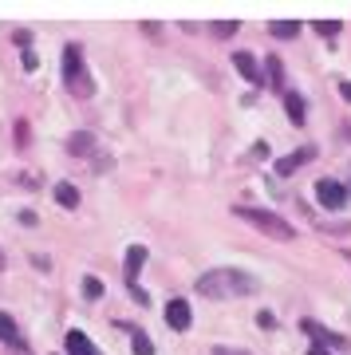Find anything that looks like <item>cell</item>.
I'll use <instances>...</instances> for the list:
<instances>
[{"mask_svg":"<svg viewBox=\"0 0 351 355\" xmlns=\"http://www.w3.org/2000/svg\"><path fill=\"white\" fill-rule=\"evenodd\" d=\"M201 296H214V300H233V296H252L257 292V277L241 272V268H209L198 280Z\"/></svg>","mask_w":351,"mask_h":355,"instance_id":"obj_1","label":"cell"},{"mask_svg":"<svg viewBox=\"0 0 351 355\" xmlns=\"http://www.w3.org/2000/svg\"><path fill=\"white\" fill-rule=\"evenodd\" d=\"M233 214H237L241 221H249L252 229L268 233L273 241H292V237H296V229H292L280 214H273V209H257V205H233Z\"/></svg>","mask_w":351,"mask_h":355,"instance_id":"obj_2","label":"cell"},{"mask_svg":"<svg viewBox=\"0 0 351 355\" xmlns=\"http://www.w3.org/2000/svg\"><path fill=\"white\" fill-rule=\"evenodd\" d=\"M63 83H67V91H71L76 99H87L91 91H95L87 67H83V48H79V44H67V48H63Z\"/></svg>","mask_w":351,"mask_h":355,"instance_id":"obj_3","label":"cell"},{"mask_svg":"<svg viewBox=\"0 0 351 355\" xmlns=\"http://www.w3.org/2000/svg\"><path fill=\"white\" fill-rule=\"evenodd\" d=\"M142 261H146V249H142V245H130V249H126L123 277H126V288L135 292V300H138V304H146V292L138 288V268H142Z\"/></svg>","mask_w":351,"mask_h":355,"instance_id":"obj_4","label":"cell"},{"mask_svg":"<svg viewBox=\"0 0 351 355\" xmlns=\"http://www.w3.org/2000/svg\"><path fill=\"white\" fill-rule=\"evenodd\" d=\"M316 198H320L327 209H343V202H348V186L336 182V178H320V182H316Z\"/></svg>","mask_w":351,"mask_h":355,"instance_id":"obj_5","label":"cell"},{"mask_svg":"<svg viewBox=\"0 0 351 355\" xmlns=\"http://www.w3.org/2000/svg\"><path fill=\"white\" fill-rule=\"evenodd\" d=\"M312 158H316V146H304V150H296V154H284V158H276V174L289 178V174H296L300 166H308Z\"/></svg>","mask_w":351,"mask_h":355,"instance_id":"obj_6","label":"cell"},{"mask_svg":"<svg viewBox=\"0 0 351 355\" xmlns=\"http://www.w3.org/2000/svg\"><path fill=\"white\" fill-rule=\"evenodd\" d=\"M0 343H8V347H16V352H28L24 331L16 328V320L8 316V312H0Z\"/></svg>","mask_w":351,"mask_h":355,"instance_id":"obj_7","label":"cell"},{"mask_svg":"<svg viewBox=\"0 0 351 355\" xmlns=\"http://www.w3.org/2000/svg\"><path fill=\"white\" fill-rule=\"evenodd\" d=\"M166 324L174 331H189V324H194V312H189L186 300H170L166 304Z\"/></svg>","mask_w":351,"mask_h":355,"instance_id":"obj_8","label":"cell"},{"mask_svg":"<svg viewBox=\"0 0 351 355\" xmlns=\"http://www.w3.org/2000/svg\"><path fill=\"white\" fill-rule=\"evenodd\" d=\"M304 331H308V336L316 340V347H324V343H327V347H351V343H348V336H332V331H327V328H320L316 320H304Z\"/></svg>","mask_w":351,"mask_h":355,"instance_id":"obj_9","label":"cell"},{"mask_svg":"<svg viewBox=\"0 0 351 355\" xmlns=\"http://www.w3.org/2000/svg\"><path fill=\"white\" fill-rule=\"evenodd\" d=\"M233 67H237L241 76L249 79L252 87H257V83H261V67H257V60H252L249 51H233Z\"/></svg>","mask_w":351,"mask_h":355,"instance_id":"obj_10","label":"cell"},{"mask_svg":"<svg viewBox=\"0 0 351 355\" xmlns=\"http://www.w3.org/2000/svg\"><path fill=\"white\" fill-rule=\"evenodd\" d=\"M280 99H284V111H289L292 123H296V127H304V119H308V107H304L300 95H296V91H284Z\"/></svg>","mask_w":351,"mask_h":355,"instance_id":"obj_11","label":"cell"},{"mask_svg":"<svg viewBox=\"0 0 351 355\" xmlns=\"http://www.w3.org/2000/svg\"><path fill=\"white\" fill-rule=\"evenodd\" d=\"M95 150V135L91 130H76L71 139H67V154H76V158H83V154Z\"/></svg>","mask_w":351,"mask_h":355,"instance_id":"obj_12","label":"cell"},{"mask_svg":"<svg viewBox=\"0 0 351 355\" xmlns=\"http://www.w3.org/2000/svg\"><path fill=\"white\" fill-rule=\"evenodd\" d=\"M67 355H99V347L83 331H67Z\"/></svg>","mask_w":351,"mask_h":355,"instance_id":"obj_13","label":"cell"},{"mask_svg":"<svg viewBox=\"0 0 351 355\" xmlns=\"http://www.w3.org/2000/svg\"><path fill=\"white\" fill-rule=\"evenodd\" d=\"M55 202L67 205V209H76V205H79V190H76V186H67V182H60V186H55Z\"/></svg>","mask_w":351,"mask_h":355,"instance_id":"obj_14","label":"cell"},{"mask_svg":"<svg viewBox=\"0 0 351 355\" xmlns=\"http://www.w3.org/2000/svg\"><path fill=\"white\" fill-rule=\"evenodd\" d=\"M268 32H273V36H280V40H292L296 32H300V24H296V20H273V24H268Z\"/></svg>","mask_w":351,"mask_h":355,"instance_id":"obj_15","label":"cell"},{"mask_svg":"<svg viewBox=\"0 0 351 355\" xmlns=\"http://www.w3.org/2000/svg\"><path fill=\"white\" fill-rule=\"evenodd\" d=\"M268 79H273V87L284 95V67H280V60H268Z\"/></svg>","mask_w":351,"mask_h":355,"instance_id":"obj_16","label":"cell"},{"mask_svg":"<svg viewBox=\"0 0 351 355\" xmlns=\"http://www.w3.org/2000/svg\"><path fill=\"white\" fill-rule=\"evenodd\" d=\"M130 343H135V355H154V343L142 331H130Z\"/></svg>","mask_w":351,"mask_h":355,"instance_id":"obj_17","label":"cell"},{"mask_svg":"<svg viewBox=\"0 0 351 355\" xmlns=\"http://www.w3.org/2000/svg\"><path fill=\"white\" fill-rule=\"evenodd\" d=\"M83 296L99 300V296H103V280H99V277H87V280H83Z\"/></svg>","mask_w":351,"mask_h":355,"instance_id":"obj_18","label":"cell"},{"mask_svg":"<svg viewBox=\"0 0 351 355\" xmlns=\"http://www.w3.org/2000/svg\"><path fill=\"white\" fill-rule=\"evenodd\" d=\"M316 28H320L324 36H336V32H339V20H316Z\"/></svg>","mask_w":351,"mask_h":355,"instance_id":"obj_19","label":"cell"},{"mask_svg":"<svg viewBox=\"0 0 351 355\" xmlns=\"http://www.w3.org/2000/svg\"><path fill=\"white\" fill-rule=\"evenodd\" d=\"M214 32H217V36H233V32H237V20H225V24H214Z\"/></svg>","mask_w":351,"mask_h":355,"instance_id":"obj_20","label":"cell"},{"mask_svg":"<svg viewBox=\"0 0 351 355\" xmlns=\"http://www.w3.org/2000/svg\"><path fill=\"white\" fill-rule=\"evenodd\" d=\"M36 64H40L36 51H24V67H28V71H36Z\"/></svg>","mask_w":351,"mask_h":355,"instance_id":"obj_21","label":"cell"},{"mask_svg":"<svg viewBox=\"0 0 351 355\" xmlns=\"http://www.w3.org/2000/svg\"><path fill=\"white\" fill-rule=\"evenodd\" d=\"M339 95H343V99L351 103V83H339Z\"/></svg>","mask_w":351,"mask_h":355,"instance_id":"obj_22","label":"cell"},{"mask_svg":"<svg viewBox=\"0 0 351 355\" xmlns=\"http://www.w3.org/2000/svg\"><path fill=\"white\" fill-rule=\"evenodd\" d=\"M214 355H245V352H233V347H217Z\"/></svg>","mask_w":351,"mask_h":355,"instance_id":"obj_23","label":"cell"},{"mask_svg":"<svg viewBox=\"0 0 351 355\" xmlns=\"http://www.w3.org/2000/svg\"><path fill=\"white\" fill-rule=\"evenodd\" d=\"M308 355H327V352H324V347H316V343H312V352H308Z\"/></svg>","mask_w":351,"mask_h":355,"instance_id":"obj_24","label":"cell"},{"mask_svg":"<svg viewBox=\"0 0 351 355\" xmlns=\"http://www.w3.org/2000/svg\"><path fill=\"white\" fill-rule=\"evenodd\" d=\"M0 272H4V253H0Z\"/></svg>","mask_w":351,"mask_h":355,"instance_id":"obj_25","label":"cell"}]
</instances>
